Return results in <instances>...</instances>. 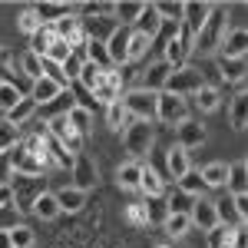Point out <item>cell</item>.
I'll list each match as a JSON object with an SVG mask.
<instances>
[{"label": "cell", "instance_id": "6da1fadb", "mask_svg": "<svg viewBox=\"0 0 248 248\" xmlns=\"http://www.w3.org/2000/svg\"><path fill=\"white\" fill-rule=\"evenodd\" d=\"M10 155V166H14V175H27V179H40L50 159H46V146H43V133H33L27 139H20L14 149H7Z\"/></svg>", "mask_w": 248, "mask_h": 248}, {"label": "cell", "instance_id": "7a4b0ae2", "mask_svg": "<svg viewBox=\"0 0 248 248\" xmlns=\"http://www.w3.org/2000/svg\"><path fill=\"white\" fill-rule=\"evenodd\" d=\"M225 30H229V23H225L222 7H212L205 27L192 37V46H195L199 53H215V50H218V43H222V37H225Z\"/></svg>", "mask_w": 248, "mask_h": 248}, {"label": "cell", "instance_id": "3957f363", "mask_svg": "<svg viewBox=\"0 0 248 248\" xmlns=\"http://www.w3.org/2000/svg\"><path fill=\"white\" fill-rule=\"evenodd\" d=\"M195 53V46H192V33L179 23V30L169 37V43L162 46V63L169 66V70H182V66H189V57Z\"/></svg>", "mask_w": 248, "mask_h": 248}, {"label": "cell", "instance_id": "277c9868", "mask_svg": "<svg viewBox=\"0 0 248 248\" xmlns=\"http://www.w3.org/2000/svg\"><path fill=\"white\" fill-rule=\"evenodd\" d=\"M205 86V77H202V70H195V66H182V70H172L169 77H166V93L172 96H182V99H189V96H195L199 90Z\"/></svg>", "mask_w": 248, "mask_h": 248}, {"label": "cell", "instance_id": "5b68a950", "mask_svg": "<svg viewBox=\"0 0 248 248\" xmlns=\"http://www.w3.org/2000/svg\"><path fill=\"white\" fill-rule=\"evenodd\" d=\"M155 96H159V93H149V90L136 86V90H129V93L119 99V103H123V109H126V116H129V119L153 123V119H155Z\"/></svg>", "mask_w": 248, "mask_h": 248}, {"label": "cell", "instance_id": "8992f818", "mask_svg": "<svg viewBox=\"0 0 248 248\" xmlns=\"http://www.w3.org/2000/svg\"><path fill=\"white\" fill-rule=\"evenodd\" d=\"M155 119L166 123V126H179V123H186V119H189V99L172 96V93L162 90V93L155 96Z\"/></svg>", "mask_w": 248, "mask_h": 248}, {"label": "cell", "instance_id": "52a82bcc", "mask_svg": "<svg viewBox=\"0 0 248 248\" xmlns=\"http://www.w3.org/2000/svg\"><path fill=\"white\" fill-rule=\"evenodd\" d=\"M153 123H139V119H129L126 129H123V142H126V153L133 155H146L153 149Z\"/></svg>", "mask_w": 248, "mask_h": 248}, {"label": "cell", "instance_id": "ba28073f", "mask_svg": "<svg viewBox=\"0 0 248 248\" xmlns=\"http://www.w3.org/2000/svg\"><path fill=\"white\" fill-rule=\"evenodd\" d=\"M46 136H53L60 146L66 149L70 155H77V153H83V136L70 126V119H66V113L63 116H53L50 123H46Z\"/></svg>", "mask_w": 248, "mask_h": 248}, {"label": "cell", "instance_id": "9c48e42d", "mask_svg": "<svg viewBox=\"0 0 248 248\" xmlns=\"http://www.w3.org/2000/svg\"><path fill=\"white\" fill-rule=\"evenodd\" d=\"M79 30H83V40L86 43H106L119 30V23L109 17H79Z\"/></svg>", "mask_w": 248, "mask_h": 248}, {"label": "cell", "instance_id": "30bf717a", "mask_svg": "<svg viewBox=\"0 0 248 248\" xmlns=\"http://www.w3.org/2000/svg\"><path fill=\"white\" fill-rule=\"evenodd\" d=\"M96 179H99L96 162H93L86 153H77V155H73V189L90 192V189L96 186Z\"/></svg>", "mask_w": 248, "mask_h": 248}, {"label": "cell", "instance_id": "8fae6325", "mask_svg": "<svg viewBox=\"0 0 248 248\" xmlns=\"http://www.w3.org/2000/svg\"><path fill=\"white\" fill-rule=\"evenodd\" d=\"M93 99H96V103H103V106H109V103H119V99H123V73H119L116 66H109V70L103 73V83L96 86Z\"/></svg>", "mask_w": 248, "mask_h": 248}, {"label": "cell", "instance_id": "7c38bea8", "mask_svg": "<svg viewBox=\"0 0 248 248\" xmlns=\"http://www.w3.org/2000/svg\"><path fill=\"white\" fill-rule=\"evenodd\" d=\"M245 50H248V30L245 27L225 30V37L218 43V57L222 60H245Z\"/></svg>", "mask_w": 248, "mask_h": 248}, {"label": "cell", "instance_id": "4fadbf2b", "mask_svg": "<svg viewBox=\"0 0 248 248\" xmlns=\"http://www.w3.org/2000/svg\"><path fill=\"white\" fill-rule=\"evenodd\" d=\"M175 146L179 149H186V153H192V149H199L202 142H205V126L199 123V119H186V123H179L175 126Z\"/></svg>", "mask_w": 248, "mask_h": 248}, {"label": "cell", "instance_id": "5bb4252c", "mask_svg": "<svg viewBox=\"0 0 248 248\" xmlns=\"http://www.w3.org/2000/svg\"><path fill=\"white\" fill-rule=\"evenodd\" d=\"M212 7L215 3H202V0H189V3H182V27L189 30L192 37L205 27V20H209Z\"/></svg>", "mask_w": 248, "mask_h": 248}, {"label": "cell", "instance_id": "9a60e30c", "mask_svg": "<svg viewBox=\"0 0 248 248\" xmlns=\"http://www.w3.org/2000/svg\"><path fill=\"white\" fill-rule=\"evenodd\" d=\"M189 222L192 225H199L202 232H209L218 225V218H215V205H212V199H192V209H189Z\"/></svg>", "mask_w": 248, "mask_h": 248}, {"label": "cell", "instance_id": "2e32d148", "mask_svg": "<svg viewBox=\"0 0 248 248\" xmlns=\"http://www.w3.org/2000/svg\"><path fill=\"white\" fill-rule=\"evenodd\" d=\"M212 205H215V218H218V225H225V229H245V218L238 215L235 199H232L229 192H225L222 199H215Z\"/></svg>", "mask_w": 248, "mask_h": 248}, {"label": "cell", "instance_id": "e0dca14e", "mask_svg": "<svg viewBox=\"0 0 248 248\" xmlns=\"http://www.w3.org/2000/svg\"><path fill=\"white\" fill-rule=\"evenodd\" d=\"M60 93H63V86H60V83H53V79H46V77H40V79H33V83H30V93H27V96L37 103V109H43V106H50V103H53Z\"/></svg>", "mask_w": 248, "mask_h": 248}, {"label": "cell", "instance_id": "ac0fdd59", "mask_svg": "<svg viewBox=\"0 0 248 248\" xmlns=\"http://www.w3.org/2000/svg\"><path fill=\"white\" fill-rule=\"evenodd\" d=\"M133 30H136V33H142V37H149V40L159 37V30H162V20H159V14H155L153 3H142V14L136 17Z\"/></svg>", "mask_w": 248, "mask_h": 248}, {"label": "cell", "instance_id": "d6986e66", "mask_svg": "<svg viewBox=\"0 0 248 248\" xmlns=\"http://www.w3.org/2000/svg\"><path fill=\"white\" fill-rule=\"evenodd\" d=\"M126 40H129V30H126V27H119L113 37L103 43V46H106V57H109V63H113V66L129 63V60H126Z\"/></svg>", "mask_w": 248, "mask_h": 248}, {"label": "cell", "instance_id": "ffe728a7", "mask_svg": "<svg viewBox=\"0 0 248 248\" xmlns=\"http://www.w3.org/2000/svg\"><path fill=\"white\" fill-rule=\"evenodd\" d=\"M245 189H248V166H245V159H238V162L229 166L225 192H229V195H245Z\"/></svg>", "mask_w": 248, "mask_h": 248}, {"label": "cell", "instance_id": "44dd1931", "mask_svg": "<svg viewBox=\"0 0 248 248\" xmlns=\"http://www.w3.org/2000/svg\"><path fill=\"white\" fill-rule=\"evenodd\" d=\"M139 192H146V199H162V195H166V179H162L155 169H146V166H142Z\"/></svg>", "mask_w": 248, "mask_h": 248}, {"label": "cell", "instance_id": "7402d4cb", "mask_svg": "<svg viewBox=\"0 0 248 248\" xmlns=\"http://www.w3.org/2000/svg\"><path fill=\"white\" fill-rule=\"evenodd\" d=\"M53 199H57V205H60V212H79L83 205H86V192H79V189H73V186H66V189H60V192H53Z\"/></svg>", "mask_w": 248, "mask_h": 248}, {"label": "cell", "instance_id": "603a6c76", "mask_svg": "<svg viewBox=\"0 0 248 248\" xmlns=\"http://www.w3.org/2000/svg\"><path fill=\"white\" fill-rule=\"evenodd\" d=\"M43 146H46V159H50V166H57V169H73V155L66 153L53 136H46V129H43Z\"/></svg>", "mask_w": 248, "mask_h": 248}, {"label": "cell", "instance_id": "cb8c5ba5", "mask_svg": "<svg viewBox=\"0 0 248 248\" xmlns=\"http://www.w3.org/2000/svg\"><path fill=\"white\" fill-rule=\"evenodd\" d=\"M33 116H37V103H33L30 96H23L10 113H3V123H10V126H17V129H20V126H23V123H30Z\"/></svg>", "mask_w": 248, "mask_h": 248}, {"label": "cell", "instance_id": "d4e9b609", "mask_svg": "<svg viewBox=\"0 0 248 248\" xmlns=\"http://www.w3.org/2000/svg\"><path fill=\"white\" fill-rule=\"evenodd\" d=\"M149 50H153V40L142 37V33H136V30H129V40H126V60H129V63H139V60L149 57Z\"/></svg>", "mask_w": 248, "mask_h": 248}, {"label": "cell", "instance_id": "484cf974", "mask_svg": "<svg viewBox=\"0 0 248 248\" xmlns=\"http://www.w3.org/2000/svg\"><path fill=\"white\" fill-rule=\"evenodd\" d=\"M33 10H37L40 23H46V27H50V23H57V20H63L66 14H77V7H73V3H37Z\"/></svg>", "mask_w": 248, "mask_h": 248}, {"label": "cell", "instance_id": "4316f807", "mask_svg": "<svg viewBox=\"0 0 248 248\" xmlns=\"http://www.w3.org/2000/svg\"><path fill=\"white\" fill-rule=\"evenodd\" d=\"M172 70L159 60V63H153L146 73H142V90H149V93H162V86H166V77H169Z\"/></svg>", "mask_w": 248, "mask_h": 248}, {"label": "cell", "instance_id": "83f0119b", "mask_svg": "<svg viewBox=\"0 0 248 248\" xmlns=\"http://www.w3.org/2000/svg\"><path fill=\"white\" fill-rule=\"evenodd\" d=\"M30 212H33L37 218H43V222L57 218V215H60V205H57V199H53V192H40L37 199H33V205H30Z\"/></svg>", "mask_w": 248, "mask_h": 248}, {"label": "cell", "instance_id": "f1b7e54d", "mask_svg": "<svg viewBox=\"0 0 248 248\" xmlns=\"http://www.w3.org/2000/svg\"><path fill=\"white\" fill-rule=\"evenodd\" d=\"M166 166H169V175L175 179V182H179V179H182V175H186V172L192 169L189 153H186V149H179V146H172L169 155H166Z\"/></svg>", "mask_w": 248, "mask_h": 248}, {"label": "cell", "instance_id": "f546056e", "mask_svg": "<svg viewBox=\"0 0 248 248\" xmlns=\"http://www.w3.org/2000/svg\"><path fill=\"white\" fill-rule=\"evenodd\" d=\"M202 172V182H205V189H225V179H229V166L225 162H209Z\"/></svg>", "mask_w": 248, "mask_h": 248}, {"label": "cell", "instance_id": "4dcf8cb0", "mask_svg": "<svg viewBox=\"0 0 248 248\" xmlns=\"http://www.w3.org/2000/svg\"><path fill=\"white\" fill-rule=\"evenodd\" d=\"M142 14V3H136V0H126V3H113V20L119 23V27H133L136 17Z\"/></svg>", "mask_w": 248, "mask_h": 248}, {"label": "cell", "instance_id": "1f68e13d", "mask_svg": "<svg viewBox=\"0 0 248 248\" xmlns=\"http://www.w3.org/2000/svg\"><path fill=\"white\" fill-rule=\"evenodd\" d=\"M215 66H218V73H222V79H229V83H245V60H215Z\"/></svg>", "mask_w": 248, "mask_h": 248}, {"label": "cell", "instance_id": "d6a6232c", "mask_svg": "<svg viewBox=\"0 0 248 248\" xmlns=\"http://www.w3.org/2000/svg\"><path fill=\"white\" fill-rule=\"evenodd\" d=\"M103 73H106V70H99V66H93V63H86V60H83L77 83H79V86H83V90H86L90 96H93V93H96V86L103 83Z\"/></svg>", "mask_w": 248, "mask_h": 248}, {"label": "cell", "instance_id": "836d02e7", "mask_svg": "<svg viewBox=\"0 0 248 248\" xmlns=\"http://www.w3.org/2000/svg\"><path fill=\"white\" fill-rule=\"evenodd\" d=\"M179 192H186L189 199H202L205 195V182H202V172L199 169H189L182 179H179Z\"/></svg>", "mask_w": 248, "mask_h": 248}, {"label": "cell", "instance_id": "e575fe53", "mask_svg": "<svg viewBox=\"0 0 248 248\" xmlns=\"http://www.w3.org/2000/svg\"><path fill=\"white\" fill-rule=\"evenodd\" d=\"M189 99H195V109H199V113H212V109H218V103H222L218 90H215V86H209V83H205V86H202L195 96H189Z\"/></svg>", "mask_w": 248, "mask_h": 248}, {"label": "cell", "instance_id": "d590c367", "mask_svg": "<svg viewBox=\"0 0 248 248\" xmlns=\"http://www.w3.org/2000/svg\"><path fill=\"white\" fill-rule=\"evenodd\" d=\"M229 123L232 129H245L248 123V103H245V93H238L235 99L229 103Z\"/></svg>", "mask_w": 248, "mask_h": 248}, {"label": "cell", "instance_id": "8d00e7d4", "mask_svg": "<svg viewBox=\"0 0 248 248\" xmlns=\"http://www.w3.org/2000/svg\"><path fill=\"white\" fill-rule=\"evenodd\" d=\"M20 99H23V90H20L17 83H0V113H10L14 106H17Z\"/></svg>", "mask_w": 248, "mask_h": 248}, {"label": "cell", "instance_id": "74e56055", "mask_svg": "<svg viewBox=\"0 0 248 248\" xmlns=\"http://www.w3.org/2000/svg\"><path fill=\"white\" fill-rule=\"evenodd\" d=\"M139 175H142V166L139 162H126V166H119V172H116V182L123 189H139Z\"/></svg>", "mask_w": 248, "mask_h": 248}, {"label": "cell", "instance_id": "f35d334b", "mask_svg": "<svg viewBox=\"0 0 248 248\" xmlns=\"http://www.w3.org/2000/svg\"><path fill=\"white\" fill-rule=\"evenodd\" d=\"M73 53H77V50H73V46H70L66 40H57V37H53V43H50V50L43 53V60H50V63L63 66V63H66V60L73 57Z\"/></svg>", "mask_w": 248, "mask_h": 248}, {"label": "cell", "instance_id": "ab89813d", "mask_svg": "<svg viewBox=\"0 0 248 248\" xmlns=\"http://www.w3.org/2000/svg\"><path fill=\"white\" fill-rule=\"evenodd\" d=\"M66 119H70V126H73L83 139H86L90 129H93V113H86V109H79V106H73V109L66 113Z\"/></svg>", "mask_w": 248, "mask_h": 248}, {"label": "cell", "instance_id": "60d3db41", "mask_svg": "<svg viewBox=\"0 0 248 248\" xmlns=\"http://www.w3.org/2000/svg\"><path fill=\"white\" fill-rule=\"evenodd\" d=\"M50 43H53V30H50V27L43 23V27H40L37 33L30 37V53H33V57H40V60H43V53L50 50Z\"/></svg>", "mask_w": 248, "mask_h": 248}, {"label": "cell", "instance_id": "b9f144b4", "mask_svg": "<svg viewBox=\"0 0 248 248\" xmlns=\"http://www.w3.org/2000/svg\"><path fill=\"white\" fill-rule=\"evenodd\" d=\"M232 235H235V229L215 225V229L205 232V245H209V248H232Z\"/></svg>", "mask_w": 248, "mask_h": 248}, {"label": "cell", "instance_id": "7bdbcfd3", "mask_svg": "<svg viewBox=\"0 0 248 248\" xmlns=\"http://www.w3.org/2000/svg\"><path fill=\"white\" fill-rule=\"evenodd\" d=\"M162 229H166V235H172V238H182V235L192 229V222H189V215H166V218H162Z\"/></svg>", "mask_w": 248, "mask_h": 248}, {"label": "cell", "instance_id": "ee69618b", "mask_svg": "<svg viewBox=\"0 0 248 248\" xmlns=\"http://www.w3.org/2000/svg\"><path fill=\"white\" fill-rule=\"evenodd\" d=\"M20 73H23V77L30 79V83H33V79H40V77H43V60H40V57H33V53L27 50V53L20 57Z\"/></svg>", "mask_w": 248, "mask_h": 248}, {"label": "cell", "instance_id": "f6af8a7d", "mask_svg": "<svg viewBox=\"0 0 248 248\" xmlns=\"http://www.w3.org/2000/svg\"><path fill=\"white\" fill-rule=\"evenodd\" d=\"M7 235H10V245L14 248H33V229L30 225H14V229H7Z\"/></svg>", "mask_w": 248, "mask_h": 248}, {"label": "cell", "instance_id": "bcb514c9", "mask_svg": "<svg viewBox=\"0 0 248 248\" xmlns=\"http://www.w3.org/2000/svg\"><path fill=\"white\" fill-rule=\"evenodd\" d=\"M189 209H192V199L186 192H172L169 199H166V212L169 215H189Z\"/></svg>", "mask_w": 248, "mask_h": 248}, {"label": "cell", "instance_id": "7dc6e473", "mask_svg": "<svg viewBox=\"0 0 248 248\" xmlns=\"http://www.w3.org/2000/svg\"><path fill=\"white\" fill-rule=\"evenodd\" d=\"M17 27L23 30V33H27V37H33V33H37V30L43 27V23H40L37 10H33V7H27V10H20V17H17Z\"/></svg>", "mask_w": 248, "mask_h": 248}, {"label": "cell", "instance_id": "c3c4849f", "mask_svg": "<svg viewBox=\"0 0 248 248\" xmlns=\"http://www.w3.org/2000/svg\"><path fill=\"white\" fill-rule=\"evenodd\" d=\"M162 23H182V3H153Z\"/></svg>", "mask_w": 248, "mask_h": 248}, {"label": "cell", "instance_id": "681fc988", "mask_svg": "<svg viewBox=\"0 0 248 248\" xmlns=\"http://www.w3.org/2000/svg\"><path fill=\"white\" fill-rule=\"evenodd\" d=\"M126 123H129V116L123 109V103H109V106H106V126H109V129H123Z\"/></svg>", "mask_w": 248, "mask_h": 248}, {"label": "cell", "instance_id": "f907efd6", "mask_svg": "<svg viewBox=\"0 0 248 248\" xmlns=\"http://www.w3.org/2000/svg\"><path fill=\"white\" fill-rule=\"evenodd\" d=\"M20 142V129L17 126H10V123H3L0 119V153H7V149H14Z\"/></svg>", "mask_w": 248, "mask_h": 248}, {"label": "cell", "instance_id": "816d5d0a", "mask_svg": "<svg viewBox=\"0 0 248 248\" xmlns=\"http://www.w3.org/2000/svg\"><path fill=\"white\" fill-rule=\"evenodd\" d=\"M79 66H83V57H79V53H73V57H70L66 63H63V66H60V70H63V79H66V86H70V83H77Z\"/></svg>", "mask_w": 248, "mask_h": 248}, {"label": "cell", "instance_id": "f5cc1de1", "mask_svg": "<svg viewBox=\"0 0 248 248\" xmlns=\"http://www.w3.org/2000/svg\"><path fill=\"white\" fill-rule=\"evenodd\" d=\"M66 90H73V93H77V99H79V103H73V106H79V109H86V113H93V109H96V99H93L90 93H86V90H83L79 83H70Z\"/></svg>", "mask_w": 248, "mask_h": 248}, {"label": "cell", "instance_id": "db71d44e", "mask_svg": "<svg viewBox=\"0 0 248 248\" xmlns=\"http://www.w3.org/2000/svg\"><path fill=\"white\" fill-rule=\"evenodd\" d=\"M142 205H146V212H149V222H162V218L169 215V212H166V202H162V199H146Z\"/></svg>", "mask_w": 248, "mask_h": 248}, {"label": "cell", "instance_id": "11a10c76", "mask_svg": "<svg viewBox=\"0 0 248 248\" xmlns=\"http://www.w3.org/2000/svg\"><path fill=\"white\" fill-rule=\"evenodd\" d=\"M126 215H129V222H133V225H149V212H146L142 202H133V205L126 209Z\"/></svg>", "mask_w": 248, "mask_h": 248}, {"label": "cell", "instance_id": "9f6ffc18", "mask_svg": "<svg viewBox=\"0 0 248 248\" xmlns=\"http://www.w3.org/2000/svg\"><path fill=\"white\" fill-rule=\"evenodd\" d=\"M14 182V166H10V155L0 153V189Z\"/></svg>", "mask_w": 248, "mask_h": 248}, {"label": "cell", "instance_id": "6f0895ef", "mask_svg": "<svg viewBox=\"0 0 248 248\" xmlns=\"http://www.w3.org/2000/svg\"><path fill=\"white\" fill-rule=\"evenodd\" d=\"M232 248H245V229H235V235H232Z\"/></svg>", "mask_w": 248, "mask_h": 248}, {"label": "cell", "instance_id": "680465c9", "mask_svg": "<svg viewBox=\"0 0 248 248\" xmlns=\"http://www.w3.org/2000/svg\"><path fill=\"white\" fill-rule=\"evenodd\" d=\"M10 202H14V195H10V186H3V189H0V209H3V205H10Z\"/></svg>", "mask_w": 248, "mask_h": 248}, {"label": "cell", "instance_id": "91938a15", "mask_svg": "<svg viewBox=\"0 0 248 248\" xmlns=\"http://www.w3.org/2000/svg\"><path fill=\"white\" fill-rule=\"evenodd\" d=\"M0 248H14V245H10V235H7V232H0Z\"/></svg>", "mask_w": 248, "mask_h": 248}, {"label": "cell", "instance_id": "94428289", "mask_svg": "<svg viewBox=\"0 0 248 248\" xmlns=\"http://www.w3.org/2000/svg\"><path fill=\"white\" fill-rule=\"evenodd\" d=\"M159 248H169V245H159Z\"/></svg>", "mask_w": 248, "mask_h": 248}]
</instances>
